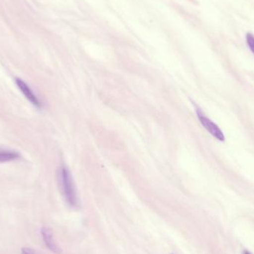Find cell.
Here are the masks:
<instances>
[{
	"label": "cell",
	"instance_id": "cell-1",
	"mask_svg": "<svg viewBox=\"0 0 254 254\" xmlns=\"http://www.w3.org/2000/svg\"><path fill=\"white\" fill-rule=\"evenodd\" d=\"M60 185L67 204L71 207H77L78 204L77 191L71 173L65 166H63L60 171Z\"/></svg>",
	"mask_w": 254,
	"mask_h": 254
},
{
	"label": "cell",
	"instance_id": "cell-2",
	"mask_svg": "<svg viewBox=\"0 0 254 254\" xmlns=\"http://www.w3.org/2000/svg\"><path fill=\"white\" fill-rule=\"evenodd\" d=\"M196 114L198 119H199L200 123L210 134L220 141H224L225 140V135L220 128L214 122L208 119L200 109L196 108Z\"/></svg>",
	"mask_w": 254,
	"mask_h": 254
},
{
	"label": "cell",
	"instance_id": "cell-3",
	"mask_svg": "<svg viewBox=\"0 0 254 254\" xmlns=\"http://www.w3.org/2000/svg\"><path fill=\"white\" fill-rule=\"evenodd\" d=\"M15 81H16V85H17L19 89H20L22 93L25 95V98H26L33 105L37 107V108H41V103L40 102L37 96L34 95V92L31 90V88L28 86V85L20 78L15 79Z\"/></svg>",
	"mask_w": 254,
	"mask_h": 254
},
{
	"label": "cell",
	"instance_id": "cell-4",
	"mask_svg": "<svg viewBox=\"0 0 254 254\" xmlns=\"http://www.w3.org/2000/svg\"><path fill=\"white\" fill-rule=\"evenodd\" d=\"M42 237L46 243V246L49 248V250L52 251L53 253L56 254H61V250L58 245L55 243L54 239L53 233L52 230L47 227H44L41 230Z\"/></svg>",
	"mask_w": 254,
	"mask_h": 254
},
{
	"label": "cell",
	"instance_id": "cell-5",
	"mask_svg": "<svg viewBox=\"0 0 254 254\" xmlns=\"http://www.w3.org/2000/svg\"><path fill=\"white\" fill-rule=\"evenodd\" d=\"M19 158V153L14 151H0V162L14 161Z\"/></svg>",
	"mask_w": 254,
	"mask_h": 254
},
{
	"label": "cell",
	"instance_id": "cell-6",
	"mask_svg": "<svg viewBox=\"0 0 254 254\" xmlns=\"http://www.w3.org/2000/svg\"><path fill=\"white\" fill-rule=\"evenodd\" d=\"M246 42H247L249 49L254 55V35L253 34L248 33L246 35Z\"/></svg>",
	"mask_w": 254,
	"mask_h": 254
},
{
	"label": "cell",
	"instance_id": "cell-7",
	"mask_svg": "<svg viewBox=\"0 0 254 254\" xmlns=\"http://www.w3.org/2000/svg\"><path fill=\"white\" fill-rule=\"evenodd\" d=\"M21 253L22 254H36L34 251L31 250V249H28V248H22Z\"/></svg>",
	"mask_w": 254,
	"mask_h": 254
},
{
	"label": "cell",
	"instance_id": "cell-8",
	"mask_svg": "<svg viewBox=\"0 0 254 254\" xmlns=\"http://www.w3.org/2000/svg\"><path fill=\"white\" fill-rule=\"evenodd\" d=\"M244 254H252L250 253V252H248V251H245Z\"/></svg>",
	"mask_w": 254,
	"mask_h": 254
}]
</instances>
